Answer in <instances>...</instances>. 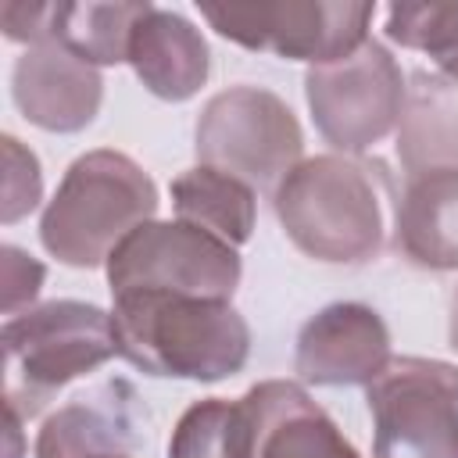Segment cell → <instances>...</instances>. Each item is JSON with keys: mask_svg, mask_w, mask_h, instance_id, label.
Returning <instances> with one entry per match:
<instances>
[{"mask_svg": "<svg viewBox=\"0 0 458 458\" xmlns=\"http://www.w3.org/2000/svg\"><path fill=\"white\" fill-rule=\"evenodd\" d=\"M118 354L161 379L218 383L236 376L250 354V326L229 301L136 290L111 308Z\"/></svg>", "mask_w": 458, "mask_h": 458, "instance_id": "1", "label": "cell"}, {"mask_svg": "<svg viewBox=\"0 0 458 458\" xmlns=\"http://www.w3.org/2000/svg\"><path fill=\"white\" fill-rule=\"evenodd\" d=\"M386 168L347 154L304 157L272 190L276 218L290 243L326 265H365L383 250Z\"/></svg>", "mask_w": 458, "mask_h": 458, "instance_id": "2", "label": "cell"}, {"mask_svg": "<svg viewBox=\"0 0 458 458\" xmlns=\"http://www.w3.org/2000/svg\"><path fill=\"white\" fill-rule=\"evenodd\" d=\"M157 211L154 179L122 150H89L75 157L43 208L39 240L68 268L107 265L111 250Z\"/></svg>", "mask_w": 458, "mask_h": 458, "instance_id": "3", "label": "cell"}, {"mask_svg": "<svg viewBox=\"0 0 458 458\" xmlns=\"http://www.w3.org/2000/svg\"><path fill=\"white\" fill-rule=\"evenodd\" d=\"M4 404L32 419L61 386L118 354L111 311L89 301H47L4 322Z\"/></svg>", "mask_w": 458, "mask_h": 458, "instance_id": "4", "label": "cell"}, {"mask_svg": "<svg viewBox=\"0 0 458 458\" xmlns=\"http://www.w3.org/2000/svg\"><path fill=\"white\" fill-rule=\"evenodd\" d=\"M193 147L200 165L243 179L250 190H276L304 157V132L283 97L261 86L215 93L197 118Z\"/></svg>", "mask_w": 458, "mask_h": 458, "instance_id": "5", "label": "cell"}, {"mask_svg": "<svg viewBox=\"0 0 458 458\" xmlns=\"http://www.w3.org/2000/svg\"><path fill=\"white\" fill-rule=\"evenodd\" d=\"M372 458H458V369L437 358H390L365 386Z\"/></svg>", "mask_w": 458, "mask_h": 458, "instance_id": "6", "label": "cell"}, {"mask_svg": "<svg viewBox=\"0 0 458 458\" xmlns=\"http://www.w3.org/2000/svg\"><path fill=\"white\" fill-rule=\"evenodd\" d=\"M111 297L165 290L208 301H233L243 261L233 243L190 222H143L107 258Z\"/></svg>", "mask_w": 458, "mask_h": 458, "instance_id": "7", "label": "cell"}, {"mask_svg": "<svg viewBox=\"0 0 458 458\" xmlns=\"http://www.w3.org/2000/svg\"><path fill=\"white\" fill-rule=\"evenodd\" d=\"M376 4L354 0H286V4H204L200 18L247 50H265L286 61L329 64L369 43Z\"/></svg>", "mask_w": 458, "mask_h": 458, "instance_id": "8", "label": "cell"}, {"mask_svg": "<svg viewBox=\"0 0 458 458\" xmlns=\"http://www.w3.org/2000/svg\"><path fill=\"white\" fill-rule=\"evenodd\" d=\"M304 97L322 140L344 154L376 147L404 118V75L394 54L376 39L344 61L311 64Z\"/></svg>", "mask_w": 458, "mask_h": 458, "instance_id": "9", "label": "cell"}, {"mask_svg": "<svg viewBox=\"0 0 458 458\" xmlns=\"http://www.w3.org/2000/svg\"><path fill=\"white\" fill-rule=\"evenodd\" d=\"M390 358L383 315L361 301H336L301 326L293 369L315 386H369Z\"/></svg>", "mask_w": 458, "mask_h": 458, "instance_id": "10", "label": "cell"}, {"mask_svg": "<svg viewBox=\"0 0 458 458\" xmlns=\"http://www.w3.org/2000/svg\"><path fill=\"white\" fill-rule=\"evenodd\" d=\"M11 97L32 125L47 132H79L100 111L104 79L57 39H43L25 47L14 61Z\"/></svg>", "mask_w": 458, "mask_h": 458, "instance_id": "11", "label": "cell"}, {"mask_svg": "<svg viewBox=\"0 0 458 458\" xmlns=\"http://www.w3.org/2000/svg\"><path fill=\"white\" fill-rule=\"evenodd\" d=\"M147 408L125 379H111L57 408L39 437L36 458H136Z\"/></svg>", "mask_w": 458, "mask_h": 458, "instance_id": "12", "label": "cell"}, {"mask_svg": "<svg viewBox=\"0 0 458 458\" xmlns=\"http://www.w3.org/2000/svg\"><path fill=\"white\" fill-rule=\"evenodd\" d=\"M243 401L254 419L250 458H361L301 383L265 379Z\"/></svg>", "mask_w": 458, "mask_h": 458, "instance_id": "13", "label": "cell"}, {"mask_svg": "<svg viewBox=\"0 0 458 458\" xmlns=\"http://www.w3.org/2000/svg\"><path fill=\"white\" fill-rule=\"evenodd\" d=\"M129 64L157 100L182 104L208 82L211 50L190 18L168 7H150L132 32Z\"/></svg>", "mask_w": 458, "mask_h": 458, "instance_id": "14", "label": "cell"}, {"mask_svg": "<svg viewBox=\"0 0 458 458\" xmlns=\"http://www.w3.org/2000/svg\"><path fill=\"white\" fill-rule=\"evenodd\" d=\"M397 250L419 265L458 268V165H433L404 175L397 200Z\"/></svg>", "mask_w": 458, "mask_h": 458, "instance_id": "15", "label": "cell"}, {"mask_svg": "<svg viewBox=\"0 0 458 458\" xmlns=\"http://www.w3.org/2000/svg\"><path fill=\"white\" fill-rule=\"evenodd\" d=\"M172 208H175L179 222L200 225L211 236L240 247L254 233L258 197L243 179L225 175L208 165H197L172 179Z\"/></svg>", "mask_w": 458, "mask_h": 458, "instance_id": "16", "label": "cell"}, {"mask_svg": "<svg viewBox=\"0 0 458 458\" xmlns=\"http://www.w3.org/2000/svg\"><path fill=\"white\" fill-rule=\"evenodd\" d=\"M154 4L140 0H114V4H57L54 7V39L68 47L93 68L129 61V43L136 25Z\"/></svg>", "mask_w": 458, "mask_h": 458, "instance_id": "17", "label": "cell"}, {"mask_svg": "<svg viewBox=\"0 0 458 458\" xmlns=\"http://www.w3.org/2000/svg\"><path fill=\"white\" fill-rule=\"evenodd\" d=\"M254 419L247 401L204 397L190 404L168 440V458H250Z\"/></svg>", "mask_w": 458, "mask_h": 458, "instance_id": "18", "label": "cell"}, {"mask_svg": "<svg viewBox=\"0 0 458 458\" xmlns=\"http://www.w3.org/2000/svg\"><path fill=\"white\" fill-rule=\"evenodd\" d=\"M386 36L404 50L426 54L458 86V0L390 4Z\"/></svg>", "mask_w": 458, "mask_h": 458, "instance_id": "19", "label": "cell"}, {"mask_svg": "<svg viewBox=\"0 0 458 458\" xmlns=\"http://www.w3.org/2000/svg\"><path fill=\"white\" fill-rule=\"evenodd\" d=\"M401 161L408 172L433 165H458V100L451 93L422 89L401 118Z\"/></svg>", "mask_w": 458, "mask_h": 458, "instance_id": "20", "label": "cell"}, {"mask_svg": "<svg viewBox=\"0 0 458 458\" xmlns=\"http://www.w3.org/2000/svg\"><path fill=\"white\" fill-rule=\"evenodd\" d=\"M4 200H0V218L4 225L25 218L29 211H36L39 197H43V172H39V157L18 140V136H4Z\"/></svg>", "mask_w": 458, "mask_h": 458, "instance_id": "21", "label": "cell"}, {"mask_svg": "<svg viewBox=\"0 0 458 458\" xmlns=\"http://www.w3.org/2000/svg\"><path fill=\"white\" fill-rule=\"evenodd\" d=\"M43 279H47L43 261H36L29 250H21L14 243L0 247V283H4V315L7 318L29 311Z\"/></svg>", "mask_w": 458, "mask_h": 458, "instance_id": "22", "label": "cell"}, {"mask_svg": "<svg viewBox=\"0 0 458 458\" xmlns=\"http://www.w3.org/2000/svg\"><path fill=\"white\" fill-rule=\"evenodd\" d=\"M54 7L57 4H25V0H7L0 4V29L14 43H43L54 39Z\"/></svg>", "mask_w": 458, "mask_h": 458, "instance_id": "23", "label": "cell"}, {"mask_svg": "<svg viewBox=\"0 0 458 458\" xmlns=\"http://www.w3.org/2000/svg\"><path fill=\"white\" fill-rule=\"evenodd\" d=\"M7 415V458H21V411H14L11 404H4Z\"/></svg>", "mask_w": 458, "mask_h": 458, "instance_id": "24", "label": "cell"}, {"mask_svg": "<svg viewBox=\"0 0 458 458\" xmlns=\"http://www.w3.org/2000/svg\"><path fill=\"white\" fill-rule=\"evenodd\" d=\"M447 336H451V347L458 351V290L451 297V322H447Z\"/></svg>", "mask_w": 458, "mask_h": 458, "instance_id": "25", "label": "cell"}]
</instances>
